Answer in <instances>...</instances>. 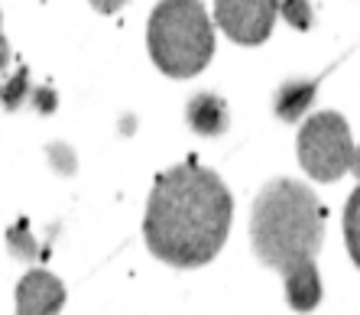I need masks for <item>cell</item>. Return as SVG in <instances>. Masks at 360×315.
Wrapping results in <instances>:
<instances>
[{
	"label": "cell",
	"instance_id": "3",
	"mask_svg": "<svg viewBox=\"0 0 360 315\" xmlns=\"http://www.w3.org/2000/svg\"><path fill=\"white\" fill-rule=\"evenodd\" d=\"M150 58L169 78H195L214 56V30L201 0H160L146 23Z\"/></svg>",
	"mask_w": 360,
	"mask_h": 315
},
{
	"label": "cell",
	"instance_id": "1",
	"mask_svg": "<svg viewBox=\"0 0 360 315\" xmlns=\"http://www.w3.org/2000/svg\"><path fill=\"white\" fill-rule=\"evenodd\" d=\"M234 221V199L214 169L179 163L156 179L143 215V241L156 260L179 270L221 254Z\"/></svg>",
	"mask_w": 360,
	"mask_h": 315
},
{
	"label": "cell",
	"instance_id": "5",
	"mask_svg": "<svg viewBox=\"0 0 360 315\" xmlns=\"http://www.w3.org/2000/svg\"><path fill=\"white\" fill-rule=\"evenodd\" d=\"M279 0H214V23L231 42L260 46L279 17Z\"/></svg>",
	"mask_w": 360,
	"mask_h": 315
},
{
	"label": "cell",
	"instance_id": "13",
	"mask_svg": "<svg viewBox=\"0 0 360 315\" xmlns=\"http://www.w3.org/2000/svg\"><path fill=\"white\" fill-rule=\"evenodd\" d=\"M98 13H117L120 7H127V0H88Z\"/></svg>",
	"mask_w": 360,
	"mask_h": 315
},
{
	"label": "cell",
	"instance_id": "7",
	"mask_svg": "<svg viewBox=\"0 0 360 315\" xmlns=\"http://www.w3.org/2000/svg\"><path fill=\"white\" fill-rule=\"evenodd\" d=\"M185 121H188V127H192L195 133H201V137H221V133L227 130V124H231L224 98H218V94H211V92H201L188 101Z\"/></svg>",
	"mask_w": 360,
	"mask_h": 315
},
{
	"label": "cell",
	"instance_id": "11",
	"mask_svg": "<svg viewBox=\"0 0 360 315\" xmlns=\"http://www.w3.org/2000/svg\"><path fill=\"white\" fill-rule=\"evenodd\" d=\"M10 250H13L17 257H26V260L36 257V247L30 244V234H26V221L17 224V231H10Z\"/></svg>",
	"mask_w": 360,
	"mask_h": 315
},
{
	"label": "cell",
	"instance_id": "9",
	"mask_svg": "<svg viewBox=\"0 0 360 315\" xmlns=\"http://www.w3.org/2000/svg\"><path fill=\"white\" fill-rule=\"evenodd\" d=\"M344 244H347L351 260L360 266V183L344 205Z\"/></svg>",
	"mask_w": 360,
	"mask_h": 315
},
{
	"label": "cell",
	"instance_id": "15",
	"mask_svg": "<svg viewBox=\"0 0 360 315\" xmlns=\"http://www.w3.org/2000/svg\"><path fill=\"white\" fill-rule=\"evenodd\" d=\"M351 173L360 179V143H357V156H354V169H351Z\"/></svg>",
	"mask_w": 360,
	"mask_h": 315
},
{
	"label": "cell",
	"instance_id": "4",
	"mask_svg": "<svg viewBox=\"0 0 360 315\" xmlns=\"http://www.w3.org/2000/svg\"><path fill=\"white\" fill-rule=\"evenodd\" d=\"M302 169L315 183H338L354 169L357 143L351 140V127L338 111H315L305 117L295 137Z\"/></svg>",
	"mask_w": 360,
	"mask_h": 315
},
{
	"label": "cell",
	"instance_id": "8",
	"mask_svg": "<svg viewBox=\"0 0 360 315\" xmlns=\"http://www.w3.org/2000/svg\"><path fill=\"white\" fill-rule=\"evenodd\" d=\"M315 92H319V85H315V82H285L283 88L276 92L273 111H276L279 121H289V124H295L299 117L309 114L311 101H315Z\"/></svg>",
	"mask_w": 360,
	"mask_h": 315
},
{
	"label": "cell",
	"instance_id": "14",
	"mask_svg": "<svg viewBox=\"0 0 360 315\" xmlns=\"http://www.w3.org/2000/svg\"><path fill=\"white\" fill-rule=\"evenodd\" d=\"M7 58H10V46H7V36L0 33V68L7 66Z\"/></svg>",
	"mask_w": 360,
	"mask_h": 315
},
{
	"label": "cell",
	"instance_id": "6",
	"mask_svg": "<svg viewBox=\"0 0 360 315\" xmlns=\"http://www.w3.org/2000/svg\"><path fill=\"white\" fill-rule=\"evenodd\" d=\"M17 312L13 315H59L65 306V286L49 270H30L17 283Z\"/></svg>",
	"mask_w": 360,
	"mask_h": 315
},
{
	"label": "cell",
	"instance_id": "2",
	"mask_svg": "<svg viewBox=\"0 0 360 315\" xmlns=\"http://www.w3.org/2000/svg\"><path fill=\"white\" fill-rule=\"evenodd\" d=\"M253 254L285 283V302L311 312L321 302L319 257L325 241V211L319 195L295 179H273L260 189L250 215Z\"/></svg>",
	"mask_w": 360,
	"mask_h": 315
},
{
	"label": "cell",
	"instance_id": "12",
	"mask_svg": "<svg viewBox=\"0 0 360 315\" xmlns=\"http://www.w3.org/2000/svg\"><path fill=\"white\" fill-rule=\"evenodd\" d=\"M23 94H26V72H20L13 82L7 85V88H0V98H4V104H7L10 111L13 108H20V101H23Z\"/></svg>",
	"mask_w": 360,
	"mask_h": 315
},
{
	"label": "cell",
	"instance_id": "10",
	"mask_svg": "<svg viewBox=\"0 0 360 315\" xmlns=\"http://www.w3.org/2000/svg\"><path fill=\"white\" fill-rule=\"evenodd\" d=\"M279 13H283V17L289 20V26H295V30H309V26H311L309 0H283Z\"/></svg>",
	"mask_w": 360,
	"mask_h": 315
}]
</instances>
